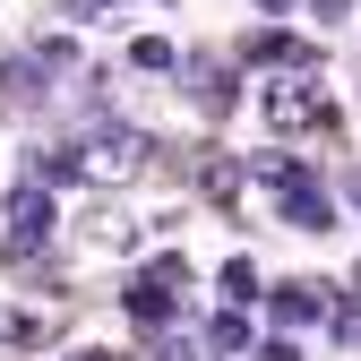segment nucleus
<instances>
[{"label": "nucleus", "instance_id": "obj_16", "mask_svg": "<svg viewBox=\"0 0 361 361\" xmlns=\"http://www.w3.org/2000/svg\"><path fill=\"white\" fill-rule=\"evenodd\" d=\"M250 361H301V344H293V336H276V344H258Z\"/></svg>", "mask_w": 361, "mask_h": 361}, {"label": "nucleus", "instance_id": "obj_18", "mask_svg": "<svg viewBox=\"0 0 361 361\" xmlns=\"http://www.w3.org/2000/svg\"><path fill=\"white\" fill-rule=\"evenodd\" d=\"M319 9H327V18H344V9H353V0H319Z\"/></svg>", "mask_w": 361, "mask_h": 361}, {"label": "nucleus", "instance_id": "obj_4", "mask_svg": "<svg viewBox=\"0 0 361 361\" xmlns=\"http://www.w3.org/2000/svg\"><path fill=\"white\" fill-rule=\"evenodd\" d=\"M0 224H9V250H52V233H61V207H52V190H9V207H0Z\"/></svg>", "mask_w": 361, "mask_h": 361}, {"label": "nucleus", "instance_id": "obj_9", "mask_svg": "<svg viewBox=\"0 0 361 361\" xmlns=\"http://www.w3.org/2000/svg\"><path fill=\"white\" fill-rule=\"evenodd\" d=\"M86 250H138V215H129V207H95V215H86Z\"/></svg>", "mask_w": 361, "mask_h": 361}, {"label": "nucleus", "instance_id": "obj_7", "mask_svg": "<svg viewBox=\"0 0 361 361\" xmlns=\"http://www.w3.org/2000/svg\"><path fill=\"white\" fill-rule=\"evenodd\" d=\"M172 78L190 86V104H198L207 121H215V112H233V61H215V52H190Z\"/></svg>", "mask_w": 361, "mask_h": 361}, {"label": "nucleus", "instance_id": "obj_17", "mask_svg": "<svg viewBox=\"0 0 361 361\" xmlns=\"http://www.w3.org/2000/svg\"><path fill=\"white\" fill-rule=\"evenodd\" d=\"M250 9H258V18H284V9H293V0H250Z\"/></svg>", "mask_w": 361, "mask_h": 361}, {"label": "nucleus", "instance_id": "obj_11", "mask_svg": "<svg viewBox=\"0 0 361 361\" xmlns=\"http://www.w3.org/2000/svg\"><path fill=\"white\" fill-rule=\"evenodd\" d=\"M198 190H207V198H233V190H241V164L207 147V155H198Z\"/></svg>", "mask_w": 361, "mask_h": 361}, {"label": "nucleus", "instance_id": "obj_14", "mask_svg": "<svg viewBox=\"0 0 361 361\" xmlns=\"http://www.w3.org/2000/svg\"><path fill=\"white\" fill-rule=\"evenodd\" d=\"M207 344L215 353H250V310H224V319L207 327Z\"/></svg>", "mask_w": 361, "mask_h": 361}, {"label": "nucleus", "instance_id": "obj_5", "mask_svg": "<svg viewBox=\"0 0 361 361\" xmlns=\"http://www.w3.org/2000/svg\"><path fill=\"white\" fill-rule=\"evenodd\" d=\"M258 112H267V129H336V121H327V95H319L310 78H276V86L258 95Z\"/></svg>", "mask_w": 361, "mask_h": 361}, {"label": "nucleus", "instance_id": "obj_15", "mask_svg": "<svg viewBox=\"0 0 361 361\" xmlns=\"http://www.w3.org/2000/svg\"><path fill=\"white\" fill-rule=\"evenodd\" d=\"M121 9H129V0H69L78 26H104V18H121Z\"/></svg>", "mask_w": 361, "mask_h": 361}, {"label": "nucleus", "instance_id": "obj_13", "mask_svg": "<svg viewBox=\"0 0 361 361\" xmlns=\"http://www.w3.org/2000/svg\"><path fill=\"white\" fill-rule=\"evenodd\" d=\"M129 61H138L147 78H172V69H180V52H172L164 35H138V43H129Z\"/></svg>", "mask_w": 361, "mask_h": 361}, {"label": "nucleus", "instance_id": "obj_20", "mask_svg": "<svg viewBox=\"0 0 361 361\" xmlns=\"http://www.w3.org/2000/svg\"><path fill=\"white\" fill-rule=\"evenodd\" d=\"M353 198H361V172H353Z\"/></svg>", "mask_w": 361, "mask_h": 361}, {"label": "nucleus", "instance_id": "obj_2", "mask_svg": "<svg viewBox=\"0 0 361 361\" xmlns=\"http://www.w3.org/2000/svg\"><path fill=\"white\" fill-rule=\"evenodd\" d=\"M147 164H155V138H147V129H129V121L78 138V180H95V190H129Z\"/></svg>", "mask_w": 361, "mask_h": 361}, {"label": "nucleus", "instance_id": "obj_12", "mask_svg": "<svg viewBox=\"0 0 361 361\" xmlns=\"http://www.w3.org/2000/svg\"><path fill=\"white\" fill-rule=\"evenodd\" d=\"M224 301H233V310L267 301V284H258V267H250V258H224Z\"/></svg>", "mask_w": 361, "mask_h": 361}, {"label": "nucleus", "instance_id": "obj_8", "mask_svg": "<svg viewBox=\"0 0 361 361\" xmlns=\"http://www.w3.org/2000/svg\"><path fill=\"white\" fill-rule=\"evenodd\" d=\"M250 61H258V69H284V78H310V69H319V43H301V35L276 26V35L250 43Z\"/></svg>", "mask_w": 361, "mask_h": 361}, {"label": "nucleus", "instance_id": "obj_3", "mask_svg": "<svg viewBox=\"0 0 361 361\" xmlns=\"http://www.w3.org/2000/svg\"><path fill=\"white\" fill-rule=\"evenodd\" d=\"M180 301H190V258L180 250H164L155 267H138V276L121 284V310L138 327H164V319H180Z\"/></svg>", "mask_w": 361, "mask_h": 361}, {"label": "nucleus", "instance_id": "obj_10", "mask_svg": "<svg viewBox=\"0 0 361 361\" xmlns=\"http://www.w3.org/2000/svg\"><path fill=\"white\" fill-rule=\"evenodd\" d=\"M52 327H61V310H0V336L9 344H43Z\"/></svg>", "mask_w": 361, "mask_h": 361}, {"label": "nucleus", "instance_id": "obj_19", "mask_svg": "<svg viewBox=\"0 0 361 361\" xmlns=\"http://www.w3.org/2000/svg\"><path fill=\"white\" fill-rule=\"evenodd\" d=\"M78 361H129V353H78Z\"/></svg>", "mask_w": 361, "mask_h": 361}, {"label": "nucleus", "instance_id": "obj_6", "mask_svg": "<svg viewBox=\"0 0 361 361\" xmlns=\"http://www.w3.org/2000/svg\"><path fill=\"white\" fill-rule=\"evenodd\" d=\"M267 310H276V327H293V336H301V327H336V319H344L336 284H310V276H301V284H276V293H267Z\"/></svg>", "mask_w": 361, "mask_h": 361}, {"label": "nucleus", "instance_id": "obj_1", "mask_svg": "<svg viewBox=\"0 0 361 361\" xmlns=\"http://www.w3.org/2000/svg\"><path fill=\"white\" fill-rule=\"evenodd\" d=\"M250 180L284 207L293 233H336V198H327V180L310 172V164H293V155H250Z\"/></svg>", "mask_w": 361, "mask_h": 361}]
</instances>
